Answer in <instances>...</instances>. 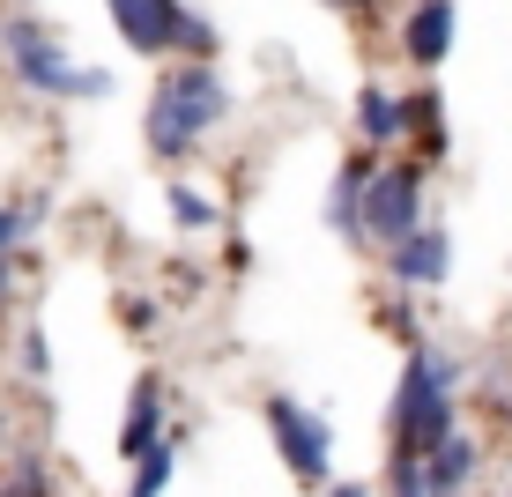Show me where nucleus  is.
Instances as JSON below:
<instances>
[{
	"instance_id": "6e6552de",
	"label": "nucleus",
	"mask_w": 512,
	"mask_h": 497,
	"mask_svg": "<svg viewBox=\"0 0 512 497\" xmlns=\"http://www.w3.org/2000/svg\"><path fill=\"white\" fill-rule=\"evenodd\" d=\"M386 275H394V290H438L453 275V238L431 223L409 230L401 245H386Z\"/></svg>"
},
{
	"instance_id": "39448f33",
	"label": "nucleus",
	"mask_w": 512,
	"mask_h": 497,
	"mask_svg": "<svg viewBox=\"0 0 512 497\" xmlns=\"http://www.w3.org/2000/svg\"><path fill=\"white\" fill-rule=\"evenodd\" d=\"M260 423H268V446L290 468V483H305V490L334 483V423L320 408H305L297 394H268L260 401Z\"/></svg>"
},
{
	"instance_id": "dca6fc26",
	"label": "nucleus",
	"mask_w": 512,
	"mask_h": 497,
	"mask_svg": "<svg viewBox=\"0 0 512 497\" xmlns=\"http://www.w3.org/2000/svg\"><path fill=\"white\" fill-rule=\"evenodd\" d=\"M409 134H416V149L423 156H446V104H438V90H416L409 97Z\"/></svg>"
},
{
	"instance_id": "0eeeda50",
	"label": "nucleus",
	"mask_w": 512,
	"mask_h": 497,
	"mask_svg": "<svg viewBox=\"0 0 512 497\" xmlns=\"http://www.w3.org/2000/svg\"><path fill=\"white\" fill-rule=\"evenodd\" d=\"M453 38H461V8H453V0H409V15H401V52H409V67L438 75V67L453 60Z\"/></svg>"
},
{
	"instance_id": "9d476101",
	"label": "nucleus",
	"mask_w": 512,
	"mask_h": 497,
	"mask_svg": "<svg viewBox=\"0 0 512 497\" xmlns=\"http://www.w3.org/2000/svg\"><path fill=\"white\" fill-rule=\"evenodd\" d=\"M171 438V401H164V379L156 371H141L134 394H127V416H119V460H141L149 446H164Z\"/></svg>"
},
{
	"instance_id": "f8f14e48",
	"label": "nucleus",
	"mask_w": 512,
	"mask_h": 497,
	"mask_svg": "<svg viewBox=\"0 0 512 497\" xmlns=\"http://www.w3.org/2000/svg\"><path fill=\"white\" fill-rule=\"evenodd\" d=\"M357 141H364V149H394V141H409V97H394L386 82H364V90H357Z\"/></svg>"
},
{
	"instance_id": "4be33fe9",
	"label": "nucleus",
	"mask_w": 512,
	"mask_h": 497,
	"mask_svg": "<svg viewBox=\"0 0 512 497\" xmlns=\"http://www.w3.org/2000/svg\"><path fill=\"white\" fill-rule=\"evenodd\" d=\"M8 460H15V408L0 401V468H8Z\"/></svg>"
},
{
	"instance_id": "b1692460",
	"label": "nucleus",
	"mask_w": 512,
	"mask_h": 497,
	"mask_svg": "<svg viewBox=\"0 0 512 497\" xmlns=\"http://www.w3.org/2000/svg\"><path fill=\"white\" fill-rule=\"evenodd\" d=\"M505 497H512V490H505Z\"/></svg>"
},
{
	"instance_id": "f3484780",
	"label": "nucleus",
	"mask_w": 512,
	"mask_h": 497,
	"mask_svg": "<svg viewBox=\"0 0 512 497\" xmlns=\"http://www.w3.org/2000/svg\"><path fill=\"white\" fill-rule=\"evenodd\" d=\"M164 208H171V223H179V230H208V223H216V208H208L193 186H164Z\"/></svg>"
},
{
	"instance_id": "a211bd4d",
	"label": "nucleus",
	"mask_w": 512,
	"mask_h": 497,
	"mask_svg": "<svg viewBox=\"0 0 512 497\" xmlns=\"http://www.w3.org/2000/svg\"><path fill=\"white\" fill-rule=\"evenodd\" d=\"M15 357H23V379H52V342H45V327L30 319L23 327V342H15Z\"/></svg>"
},
{
	"instance_id": "7ed1b4c3",
	"label": "nucleus",
	"mask_w": 512,
	"mask_h": 497,
	"mask_svg": "<svg viewBox=\"0 0 512 497\" xmlns=\"http://www.w3.org/2000/svg\"><path fill=\"white\" fill-rule=\"evenodd\" d=\"M386 423H394L401 453H431L438 438H453L461 431V364H453L446 349H431V342H409Z\"/></svg>"
},
{
	"instance_id": "6ab92c4d",
	"label": "nucleus",
	"mask_w": 512,
	"mask_h": 497,
	"mask_svg": "<svg viewBox=\"0 0 512 497\" xmlns=\"http://www.w3.org/2000/svg\"><path fill=\"white\" fill-rule=\"evenodd\" d=\"M30 268H38V260H30V245H23V253H0V312H15V297H23Z\"/></svg>"
},
{
	"instance_id": "2eb2a0df",
	"label": "nucleus",
	"mask_w": 512,
	"mask_h": 497,
	"mask_svg": "<svg viewBox=\"0 0 512 497\" xmlns=\"http://www.w3.org/2000/svg\"><path fill=\"white\" fill-rule=\"evenodd\" d=\"M52 216L45 193H30V201H0V253H23L30 238H38V223Z\"/></svg>"
},
{
	"instance_id": "aec40b11",
	"label": "nucleus",
	"mask_w": 512,
	"mask_h": 497,
	"mask_svg": "<svg viewBox=\"0 0 512 497\" xmlns=\"http://www.w3.org/2000/svg\"><path fill=\"white\" fill-rule=\"evenodd\" d=\"M119 327H127V334H156V327H164V312H156V297H119Z\"/></svg>"
},
{
	"instance_id": "4468645a",
	"label": "nucleus",
	"mask_w": 512,
	"mask_h": 497,
	"mask_svg": "<svg viewBox=\"0 0 512 497\" xmlns=\"http://www.w3.org/2000/svg\"><path fill=\"white\" fill-rule=\"evenodd\" d=\"M0 497H60V475H52V460H38V453H15L8 468H0Z\"/></svg>"
},
{
	"instance_id": "20e7f679",
	"label": "nucleus",
	"mask_w": 512,
	"mask_h": 497,
	"mask_svg": "<svg viewBox=\"0 0 512 497\" xmlns=\"http://www.w3.org/2000/svg\"><path fill=\"white\" fill-rule=\"evenodd\" d=\"M119 45L141 52V60H216L223 30L208 23L193 0H104Z\"/></svg>"
},
{
	"instance_id": "f03ea898",
	"label": "nucleus",
	"mask_w": 512,
	"mask_h": 497,
	"mask_svg": "<svg viewBox=\"0 0 512 497\" xmlns=\"http://www.w3.org/2000/svg\"><path fill=\"white\" fill-rule=\"evenodd\" d=\"M0 60H8V75L23 82L30 97H52V104H90V97L112 90V67H82L60 30H52L45 15H30V8L0 15Z\"/></svg>"
},
{
	"instance_id": "5701e85b",
	"label": "nucleus",
	"mask_w": 512,
	"mask_h": 497,
	"mask_svg": "<svg viewBox=\"0 0 512 497\" xmlns=\"http://www.w3.org/2000/svg\"><path fill=\"white\" fill-rule=\"evenodd\" d=\"M320 497H372V483H327Z\"/></svg>"
},
{
	"instance_id": "412c9836",
	"label": "nucleus",
	"mask_w": 512,
	"mask_h": 497,
	"mask_svg": "<svg viewBox=\"0 0 512 497\" xmlns=\"http://www.w3.org/2000/svg\"><path fill=\"white\" fill-rule=\"evenodd\" d=\"M327 8H334V15H349V23H372L379 0H327Z\"/></svg>"
},
{
	"instance_id": "1a4fd4ad",
	"label": "nucleus",
	"mask_w": 512,
	"mask_h": 497,
	"mask_svg": "<svg viewBox=\"0 0 512 497\" xmlns=\"http://www.w3.org/2000/svg\"><path fill=\"white\" fill-rule=\"evenodd\" d=\"M372 156H342V164H334V179H327V201H320V223L334 230V238L342 245H364V186H372Z\"/></svg>"
},
{
	"instance_id": "423d86ee",
	"label": "nucleus",
	"mask_w": 512,
	"mask_h": 497,
	"mask_svg": "<svg viewBox=\"0 0 512 497\" xmlns=\"http://www.w3.org/2000/svg\"><path fill=\"white\" fill-rule=\"evenodd\" d=\"M423 230V164H379L364 186V245H401Z\"/></svg>"
},
{
	"instance_id": "9b49d317",
	"label": "nucleus",
	"mask_w": 512,
	"mask_h": 497,
	"mask_svg": "<svg viewBox=\"0 0 512 497\" xmlns=\"http://www.w3.org/2000/svg\"><path fill=\"white\" fill-rule=\"evenodd\" d=\"M475 475H483V446H475L468 431L438 438V446L423 453V483H431V497H468Z\"/></svg>"
},
{
	"instance_id": "f257e3e1",
	"label": "nucleus",
	"mask_w": 512,
	"mask_h": 497,
	"mask_svg": "<svg viewBox=\"0 0 512 497\" xmlns=\"http://www.w3.org/2000/svg\"><path fill=\"white\" fill-rule=\"evenodd\" d=\"M231 112H238V97H231L216 60H171L149 90V112H141V149L156 164H186Z\"/></svg>"
},
{
	"instance_id": "ddd939ff",
	"label": "nucleus",
	"mask_w": 512,
	"mask_h": 497,
	"mask_svg": "<svg viewBox=\"0 0 512 497\" xmlns=\"http://www.w3.org/2000/svg\"><path fill=\"white\" fill-rule=\"evenodd\" d=\"M171 483H179V431L164 438V446H149L134 460V483H127V497H171Z\"/></svg>"
}]
</instances>
